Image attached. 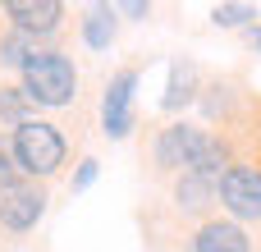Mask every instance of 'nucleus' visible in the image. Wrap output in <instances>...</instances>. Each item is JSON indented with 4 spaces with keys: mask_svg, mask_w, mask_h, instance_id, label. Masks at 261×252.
I'll list each match as a JSON object with an SVG mask.
<instances>
[{
    "mask_svg": "<svg viewBox=\"0 0 261 252\" xmlns=\"http://www.w3.org/2000/svg\"><path fill=\"white\" fill-rule=\"evenodd\" d=\"M23 83H28V96L41 101V106H69L73 87H78V73L60 51H32L23 60Z\"/></svg>",
    "mask_w": 261,
    "mask_h": 252,
    "instance_id": "nucleus-1",
    "label": "nucleus"
},
{
    "mask_svg": "<svg viewBox=\"0 0 261 252\" xmlns=\"http://www.w3.org/2000/svg\"><path fill=\"white\" fill-rule=\"evenodd\" d=\"M14 156H18V165H23L28 174H50V170H60V161H64V142H60V133H55L50 124L23 119V124L14 129Z\"/></svg>",
    "mask_w": 261,
    "mask_h": 252,
    "instance_id": "nucleus-2",
    "label": "nucleus"
},
{
    "mask_svg": "<svg viewBox=\"0 0 261 252\" xmlns=\"http://www.w3.org/2000/svg\"><path fill=\"white\" fill-rule=\"evenodd\" d=\"M41 207H46V193H41L37 184H28V179H9V184H0V225H9V230H28V225H37Z\"/></svg>",
    "mask_w": 261,
    "mask_h": 252,
    "instance_id": "nucleus-3",
    "label": "nucleus"
},
{
    "mask_svg": "<svg viewBox=\"0 0 261 252\" xmlns=\"http://www.w3.org/2000/svg\"><path fill=\"white\" fill-rule=\"evenodd\" d=\"M206 147H211L206 133H197V129H188V124H174V129L161 133V142H156V161H161L165 170H184V174H188Z\"/></svg>",
    "mask_w": 261,
    "mask_h": 252,
    "instance_id": "nucleus-4",
    "label": "nucleus"
},
{
    "mask_svg": "<svg viewBox=\"0 0 261 252\" xmlns=\"http://www.w3.org/2000/svg\"><path fill=\"white\" fill-rule=\"evenodd\" d=\"M220 197H225V207H229L234 216L261 220V174L252 170V165H234V170H225V179H220Z\"/></svg>",
    "mask_w": 261,
    "mask_h": 252,
    "instance_id": "nucleus-5",
    "label": "nucleus"
},
{
    "mask_svg": "<svg viewBox=\"0 0 261 252\" xmlns=\"http://www.w3.org/2000/svg\"><path fill=\"white\" fill-rule=\"evenodd\" d=\"M133 87H138V73L124 69V73H115V83L106 92V133L110 138H124L133 129Z\"/></svg>",
    "mask_w": 261,
    "mask_h": 252,
    "instance_id": "nucleus-6",
    "label": "nucleus"
},
{
    "mask_svg": "<svg viewBox=\"0 0 261 252\" xmlns=\"http://www.w3.org/2000/svg\"><path fill=\"white\" fill-rule=\"evenodd\" d=\"M9 18L23 32H50L60 23V5L55 0H9Z\"/></svg>",
    "mask_w": 261,
    "mask_h": 252,
    "instance_id": "nucleus-7",
    "label": "nucleus"
},
{
    "mask_svg": "<svg viewBox=\"0 0 261 252\" xmlns=\"http://www.w3.org/2000/svg\"><path fill=\"white\" fill-rule=\"evenodd\" d=\"M197 252H248V239L239 225H220L211 220L202 234H197Z\"/></svg>",
    "mask_w": 261,
    "mask_h": 252,
    "instance_id": "nucleus-8",
    "label": "nucleus"
},
{
    "mask_svg": "<svg viewBox=\"0 0 261 252\" xmlns=\"http://www.w3.org/2000/svg\"><path fill=\"white\" fill-rule=\"evenodd\" d=\"M110 37H115L110 9H92V18H87V46H110Z\"/></svg>",
    "mask_w": 261,
    "mask_h": 252,
    "instance_id": "nucleus-9",
    "label": "nucleus"
},
{
    "mask_svg": "<svg viewBox=\"0 0 261 252\" xmlns=\"http://www.w3.org/2000/svg\"><path fill=\"white\" fill-rule=\"evenodd\" d=\"M216 188V179H202V174H184L179 179V202L184 207H202V197Z\"/></svg>",
    "mask_w": 261,
    "mask_h": 252,
    "instance_id": "nucleus-10",
    "label": "nucleus"
},
{
    "mask_svg": "<svg viewBox=\"0 0 261 252\" xmlns=\"http://www.w3.org/2000/svg\"><path fill=\"white\" fill-rule=\"evenodd\" d=\"M188 87H193V69H179V64H174V73H170V92H165V106H170V110L184 106V101L193 96Z\"/></svg>",
    "mask_w": 261,
    "mask_h": 252,
    "instance_id": "nucleus-11",
    "label": "nucleus"
},
{
    "mask_svg": "<svg viewBox=\"0 0 261 252\" xmlns=\"http://www.w3.org/2000/svg\"><path fill=\"white\" fill-rule=\"evenodd\" d=\"M243 18H252L248 5H220V9H216V23H220V28H234V23H243Z\"/></svg>",
    "mask_w": 261,
    "mask_h": 252,
    "instance_id": "nucleus-12",
    "label": "nucleus"
},
{
    "mask_svg": "<svg viewBox=\"0 0 261 252\" xmlns=\"http://www.w3.org/2000/svg\"><path fill=\"white\" fill-rule=\"evenodd\" d=\"M92 179H96V161H83V170L73 174V193H83V188H87Z\"/></svg>",
    "mask_w": 261,
    "mask_h": 252,
    "instance_id": "nucleus-13",
    "label": "nucleus"
},
{
    "mask_svg": "<svg viewBox=\"0 0 261 252\" xmlns=\"http://www.w3.org/2000/svg\"><path fill=\"white\" fill-rule=\"evenodd\" d=\"M23 110V101L14 96V87H0V115H18Z\"/></svg>",
    "mask_w": 261,
    "mask_h": 252,
    "instance_id": "nucleus-14",
    "label": "nucleus"
},
{
    "mask_svg": "<svg viewBox=\"0 0 261 252\" xmlns=\"http://www.w3.org/2000/svg\"><path fill=\"white\" fill-rule=\"evenodd\" d=\"M9 179H14V161H9V152L0 142V184H9Z\"/></svg>",
    "mask_w": 261,
    "mask_h": 252,
    "instance_id": "nucleus-15",
    "label": "nucleus"
},
{
    "mask_svg": "<svg viewBox=\"0 0 261 252\" xmlns=\"http://www.w3.org/2000/svg\"><path fill=\"white\" fill-rule=\"evenodd\" d=\"M257 46H261V32H257Z\"/></svg>",
    "mask_w": 261,
    "mask_h": 252,
    "instance_id": "nucleus-16",
    "label": "nucleus"
}]
</instances>
